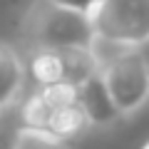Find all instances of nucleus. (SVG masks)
Returning <instances> with one entry per match:
<instances>
[{
    "mask_svg": "<svg viewBox=\"0 0 149 149\" xmlns=\"http://www.w3.org/2000/svg\"><path fill=\"white\" fill-rule=\"evenodd\" d=\"M92 55L122 119L134 117L149 102V60L142 47H122L95 37Z\"/></svg>",
    "mask_w": 149,
    "mask_h": 149,
    "instance_id": "f257e3e1",
    "label": "nucleus"
},
{
    "mask_svg": "<svg viewBox=\"0 0 149 149\" xmlns=\"http://www.w3.org/2000/svg\"><path fill=\"white\" fill-rule=\"evenodd\" d=\"M95 37L97 32L90 13L55 5L50 0H32L20 20L22 52L92 47Z\"/></svg>",
    "mask_w": 149,
    "mask_h": 149,
    "instance_id": "f03ea898",
    "label": "nucleus"
},
{
    "mask_svg": "<svg viewBox=\"0 0 149 149\" xmlns=\"http://www.w3.org/2000/svg\"><path fill=\"white\" fill-rule=\"evenodd\" d=\"M90 15L102 40L122 47L149 42V0H97Z\"/></svg>",
    "mask_w": 149,
    "mask_h": 149,
    "instance_id": "7ed1b4c3",
    "label": "nucleus"
},
{
    "mask_svg": "<svg viewBox=\"0 0 149 149\" xmlns=\"http://www.w3.org/2000/svg\"><path fill=\"white\" fill-rule=\"evenodd\" d=\"M27 62L20 47L0 40V119L20 107L27 95Z\"/></svg>",
    "mask_w": 149,
    "mask_h": 149,
    "instance_id": "20e7f679",
    "label": "nucleus"
},
{
    "mask_svg": "<svg viewBox=\"0 0 149 149\" xmlns=\"http://www.w3.org/2000/svg\"><path fill=\"white\" fill-rule=\"evenodd\" d=\"M77 102L85 109L87 122H90L92 129H109L122 119V114L117 112V107L112 102L104 82H102L100 70L92 77H87L85 82L77 85Z\"/></svg>",
    "mask_w": 149,
    "mask_h": 149,
    "instance_id": "39448f33",
    "label": "nucleus"
},
{
    "mask_svg": "<svg viewBox=\"0 0 149 149\" xmlns=\"http://www.w3.org/2000/svg\"><path fill=\"white\" fill-rule=\"evenodd\" d=\"M47 127L52 129L57 137H62L65 142H72V139L82 137L87 129H92V127H90V122H87L85 109L80 107V102H74V104H65V107H57V109H52Z\"/></svg>",
    "mask_w": 149,
    "mask_h": 149,
    "instance_id": "423d86ee",
    "label": "nucleus"
},
{
    "mask_svg": "<svg viewBox=\"0 0 149 149\" xmlns=\"http://www.w3.org/2000/svg\"><path fill=\"white\" fill-rule=\"evenodd\" d=\"M10 144L17 147V149H25V147H62V144H67V142H65L62 137H57L50 127L22 124V127L15 129Z\"/></svg>",
    "mask_w": 149,
    "mask_h": 149,
    "instance_id": "0eeeda50",
    "label": "nucleus"
},
{
    "mask_svg": "<svg viewBox=\"0 0 149 149\" xmlns=\"http://www.w3.org/2000/svg\"><path fill=\"white\" fill-rule=\"evenodd\" d=\"M20 119L22 124H35V127H47L50 122V114H52V107L45 102V97L40 92H30L25 95V100L20 102Z\"/></svg>",
    "mask_w": 149,
    "mask_h": 149,
    "instance_id": "6e6552de",
    "label": "nucleus"
},
{
    "mask_svg": "<svg viewBox=\"0 0 149 149\" xmlns=\"http://www.w3.org/2000/svg\"><path fill=\"white\" fill-rule=\"evenodd\" d=\"M37 92L45 97L52 109L57 107H65V104H74L77 102V85L72 82H52V85H40Z\"/></svg>",
    "mask_w": 149,
    "mask_h": 149,
    "instance_id": "1a4fd4ad",
    "label": "nucleus"
},
{
    "mask_svg": "<svg viewBox=\"0 0 149 149\" xmlns=\"http://www.w3.org/2000/svg\"><path fill=\"white\" fill-rule=\"evenodd\" d=\"M55 5L62 8H72V10H82V13H92V8L97 5V0H50Z\"/></svg>",
    "mask_w": 149,
    "mask_h": 149,
    "instance_id": "9d476101",
    "label": "nucleus"
},
{
    "mask_svg": "<svg viewBox=\"0 0 149 149\" xmlns=\"http://www.w3.org/2000/svg\"><path fill=\"white\" fill-rule=\"evenodd\" d=\"M147 147H149V142H147Z\"/></svg>",
    "mask_w": 149,
    "mask_h": 149,
    "instance_id": "9b49d317",
    "label": "nucleus"
},
{
    "mask_svg": "<svg viewBox=\"0 0 149 149\" xmlns=\"http://www.w3.org/2000/svg\"><path fill=\"white\" fill-rule=\"evenodd\" d=\"M147 60H149V55H147Z\"/></svg>",
    "mask_w": 149,
    "mask_h": 149,
    "instance_id": "f8f14e48",
    "label": "nucleus"
}]
</instances>
